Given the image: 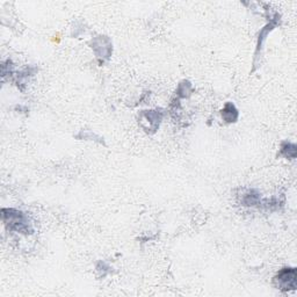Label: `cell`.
<instances>
[{
    "label": "cell",
    "instance_id": "6da1fadb",
    "mask_svg": "<svg viewBox=\"0 0 297 297\" xmlns=\"http://www.w3.org/2000/svg\"><path fill=\"white\" fill-rule=\"evenodd\" d=\"M1 219L6 229L9 230V231L24 233V235L33 232L31 223L28 216L23 214L22 211L16 210V209H2Z\"/></svg>",
    "mask_w": 297,
    "mask_h": 297
},
{
    "label": "cell",
    "instance_id": "7a4b0ae2",
    "mask_svg": "<svg viewBox=\"0 0 297 297\" xmlns=\"http://www.w3.org/2000/svg\"><path fill=\"white\" fill-rule=\"evenodd\" d=\"M274 286L281 292L295 291L297 286V272L295 267H285L273 279Z\"/></svg>",
    "mask_w": 297,
    "mask_h": 297
},
{
    "label": "cell",
    "instance_id": "3957f363",
    "mask_svg": "<svg viewBox=\"0 0 297 297\" xmlns=\"http://www.w3.org/2000/svg\"><path fill=\"white\" fill-rule=\"evenodd\" d=\"M162 118H163V113L158 109L144 110L143 113H141V115H139V122L142 123V122L146 121V123L149 124L145 130L146 131L151 130L152 132H155L157 130V128L159 127Z\"/></svg>",
    "mask_w": 297,
    "mask_h": 297
},
{
    "label": "cell",
    "instance_id": "277c9868",
    "mask_svg": "<svg viewBox=\"0 0 297 297\" xmlns=\"http://www.w3.org/2000/svg\"><path fill=\"white\" fill-rule=\"evenodd\" d=\"M92 48L96 51L98 58H102V61L109 57L111 52V43L109 38H107L106 36H99L94 38Z\"/></svg>",
    "mask_w": 297,
    "mask_h": 297
},
{
    "label": "cell",
    "instance_id": "5b68a950",
    "mask_svg": "<svg viewBox=\"0 0 297 297\" xmlns=\"http://www.w3.org/2000/svg\"><path fill=\"white\" fill-rule=\"evenodd\" d=\"M222 117L226 123H233L238 120V109L232 102H226L225 106L221 110Z\"/></svg>",
    "mask_w": 297,
    "mask_h": 297
},
{
    "label": "cell",
    "instance_id": "8992f818",
    "mask_svg": "<svg viewBox=\"0 0 297 297\" xmlns=\"http://www.w3.org/2000/svg\"><path fill=\"white\" fill-rule=\"evenodd\" d=\"M242 202L246 207H254V205L263 203L259 192L256 190H249L246 193H244Z\"/></svg>",
    "mask_w": 297,
    "mask_h": 297
},
{
    "label": "cell",
    "instance_id": "52a82bcc",
    "mask_svg": "<svg viewBox=\"0 0 297 297\" xmlns=\"http://www.w3.org/2000/svg\"><path fill=\"white\" fill-rule=\"evenodd\" d=\"M275 24L277 23H274V22H272L271 21V23H268L267 26H265L263 29L260 30V34H259V38H258V44H257V51H256V61L258 59V56H259V52L261 51V49H263V45H264V42H265V40H266V36L268 35V33H270V31L273 29V28L275 27Z\"/></svg>",
    "mask_w": 297,
    "mask_h": 297
},
{
    "label": "cell",
    "instance_id": "ba28073f",
    "mask_svg": "<svg viewBox=\"0 0 297 297\" xmlns=\"http://www.w3.org/2000/svg\"><path fill=\"white\" fill-rule=\"evenodd\" d=\"M280 153L287 159H295L297 155V146L294 143L284 142L281 145Z\"/></svg>",
    "mask_w": 297,
    "mask_h": 297
}]
</instances>
